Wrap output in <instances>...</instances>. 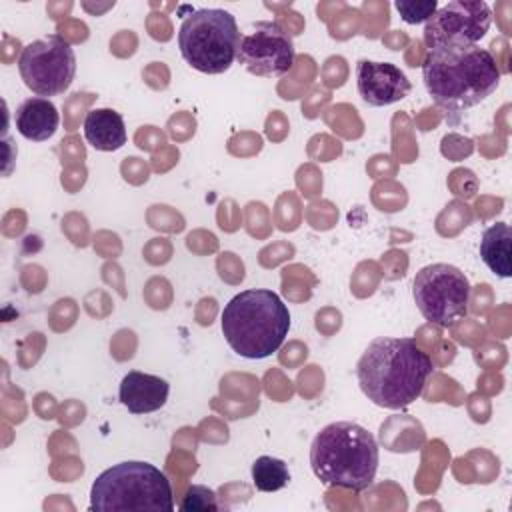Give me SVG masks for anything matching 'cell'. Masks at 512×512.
<instances>
[{"label": "cell", "mask_w": 512, "mask_h": 512, "mask_svg": "<svg viewBox=\"0 0 512 512\" xmlns=\"http://www.w3.org/2000/svg\"><path fill=\"white\" fill-rule=\"evenodd\" d=\"M470 282L466 274L446 262L420 268L412 282V296L420 314L442 328H450L468 314Z\"/></svg>", "instance_id": "7"}, {"label": "cell", "mask_w": 512, "mask_h": 512, "mask_svg": "<svg viewBox=\"0 0 512 512\" xmlns=\"http://www.w3.org/2000/svg\"><path fill=\"white\" fill-rule=\"evenodd\" d=\"M84 138L100 152H114L126 144V126L120 112L112 108H94L84 118Z\"/></svg>", "instance_id": "14"}, {"label": "cell", "mask_w": 512, "mask_h": 512, "mask_svg": "<svg viewBox=\"0 0 512 512\" xmlns=\"http://www.w3.org/2000/svg\"><path fill=\"white\" fill-rule=\"evenodd\" d=\"M480 258L498 278L512 276V232L506 222H496L482 232Z\"/></svg>", "instance_id": "15"}, {"label": "cell", "mask_w": 512, "mask_h": 512, "mask_svg": "<svg viewBox=\"0 0 512 512\" xmlns=\"http://www.w3.org/2000/svg\"><path fill=\"white\" fill-rule=\"evenodd\" d=\"M356 88L366 104L388 106L406 98L412 84L396 64L362 58L356 64Z\"/></svg>", "instance_id": "11"}, {"label": "cell", "mask_w": 512, "mask_h": 512, "mask_svg": "<svg viewBox=\"0 0 512 512\" xmlns=\"http://www.w3.org/2000/svg\"><path fill=\"white\" fill-rule=\"evenodd\" d=\"M422 78L436 106L446 114H460L496 92L502 72L490 50L450 44L428 50Z\"/></svg>", "instance_id": "2"}, {"label": "cell", "mask_w": 512, "mask_h": 512, "mask_svg": "<svg viewBox=\"0 0 512 512\" xmlns=\"http://www.w3.org/2000/svg\"><path fill=\"white\" fill-rule=\"evenodd\" d=\"M294 58V42L278 22L258 20L240 34L236 60L254 76H282L292 68Z\"/></svg>", "instance_id": "9"}, {"label": "cell", "mask_w": 512, "mask_h": 512, "mask_svg": "<svg viewBox=\"0 0 512 512\" xmlns=\"http://www.w3.org/2000/svg\"><path fill=\"white\" fill-rule=\"evenodd\" d=\"M18 70L28 90L48 98L66 92L76 74V54L70 42L52 34L26 44L18 58Z\"/></svg>", "instance_id": "8"}, {"label": "cell", "mask_w": 512, "mask_h": 512, "mask_svg": "<svg viewBox=\"0 0 512 512\" xmlns=\"http://www.w3.org/2000/svg\"><path fill=\"white\" fill-rule=\"evenodd\" d=\"M90 510L172 512V486L166 474L154 464L126 460L96 476L90 488Z\"/></svg>", "instance_id": "5"}, {"label": "cell", "mask_w": 512, "mask_h": 512, "mask_svg": "<svg viewBox=\"0 0 512 512\" xmlns=\"http://www.w3.org/2000/svg\"><path fill=\"white\" fill-rule=\"evenodd\" d=\"M180 510L184 512H194V510H220V504L216 502V494L214 490L200 486V484H192L188 488V492L184 494V500L180 502Z\"/></svg>", "instance_id": "18"}, {"label": "cell", "mask_w": 512, "mask_h": 512, "mask_svg": "<svg viewBox=\"0 0 512 512\" xmlns=\"http://www.w3.org/2000/svg\"><path fill=\"white\" fill-rule=\"evenodd\" d=\"M252 484L260 492H276L282 490L290 482L288 464L280 458L258 456L252 462Z\"/></svg>", "instance_id": "16"}, {"label": "cell", "mask_w": 512, "mask_h": 512, "mask_svg": "<svg viewBox=\"0 0 512 512\" xmlns=\"http://www.w3.org/2000/svg\"><path fill=\"white\" fill-rule=\"evenodd\" d=\"M220 326L224 340L238 356L262 360L284 344L290 312L276 292L250 288L230 298L220 314Z\"/></svg>", "instance_id": "4"}, {"label": "cell", "mask_w": 512, "mask_h": 512, "mask_svg": "<svg viewBox=\"0 0 512 512\" xmlns=\"http://www.w3.org/2000/svg\"><path fill=\"white\" fill-rule=\"evenodd\" d=\"M170 394V384L154 374L130 370L120 382V402L132 414H150L160 410Z\"/></svg>", "instance_id": "12"}, {"label": "cell", "mask_w": 512, "mask_h": 512, "mask_svg": "<svg viewBox=\"0 0 512 512\" xmlns=\"http://www.w3.org/2000/svg\"><path fill=\"white\" fill-rule=\"evenodd\" d=\"M378 462L380 448L374 434L350 420L324 426L310 446L312 472L328 486L362 492L374 482Z\"/></svg>", "instance_id": "3"}, {"label": "cell", "mask_w": 512, "mask_h": 512, "mask_svg": "<svg viewBox=\"0 0 512 512\" xmlns=\"http://www.w3.org/2000/svg\"><path fill=\"white\" fill-rule=\"evenodd\" d=\"M240 30L236 18L224 8H200L190 12L178 30L182 58L198 72H226L238 52Z\"/></svg>", "instance_id": "6"}, {"label": "cell", "mask_w": 512, "mask_h": 512, "mask_svg": "<svg viewBox=\"0 0 512 512\" xmlns=\"http://www.w3.org/2000/svg\"><path fill=\"white\" fill-rule=\"evenodd\" d=\"M492 24V10L482 0H454L440 6L424 24L428 50L450 44H476Z\"/></svg>", "instance_id": "10"}, {"label": "cell", "mask_w": 512, "mask_h": 512, "mask_svg": "<svg viewBox=\"0 0 512 512\" xmlns=\"http://www.w3.org/2000/svg\"><path fill=\"white\" fill-rule=\"evenodd\" d=\"M394 8L398 10V14L402 16L404 22L408 24H426L428 18H432V14L438 10V2L436 0H396Z\"/></svg>", "instance_id": "17"}, {"label": "cell", "mask_w": 512, "mask_h": 512, "mask_svg": "<svg viewBox=\"0 0 512 512\" xmlns=\"http://www.w3.org/2000/svg\"><path fill=\"white\" fill-rule=\"evenodd\" d=\"M14 124L20 136L32 142H44L52 138L60 124L58 108L50 98L32 96L26 98L14 114Z\"/></svg>", "instance_id": "13"}, {"label": "cell", "mask_w": 512, "mask_h": 512, "mask_svg": "<svg viewBox=\"0 0 512 512\" xmlns=\"http://www.w3.org/2000/svg\"><path fill=\"white\" fill-rule=\"evenodd\" d=\"M434 366L412 338H374L356 364V380L368 400L400 410L420 398Z\"/></svg>", "instance_id": "1"}]
</instances>
